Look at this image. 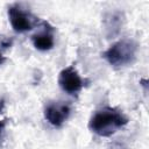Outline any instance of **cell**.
<instances>
[{
  "label": "cell",
  "mask_w": 149,
  "mask_h": 149,
  "mask_svg": "<svg viewBox=\"0 0 149 149\" xmlns=\"http://www.w3.org/2000/svg\"><path fill=\"white\" fill-rule=\"evenodd\" d=\"M58 85L64 92L74 95L81 91L85 85V80L79 76L76 68L73 65H70L59 72Z\"/></svg>",
  "instance_id": "4"
},
{
  "label": "cell",
  "mask_w": 149,
  "mask_h": 149,
  "mask_svg": "<svg viewBox=\"0 0 149 149\" xmlns=\"http://www.w3.org/2000/svg\"><path fill=\"white\" fill-rule=\"evenodd\" d=\"M139 50V44L133 38H122L114 44H112L106 51H104L102 57L114 68L127 66L136 59V54Z\"/></svg>",
  "instance_id": "2"
},
{
  "label": "cell",
  "mask_w": 149,
  "mask_h": 149,
  "mask_svg": "<svg viewBox=\"0 0 149 149\" xmlns=\"http://www.w3.org/2000/svg\"><path fill=\"white\" fill-rule=\"evenodd\" d=\"M7 13L10 26L16 33L29 31L38 23V17H36L31 12L22 8L19 3L10 5Z\"/></svg>",
  "instance_id": "3"
},
{
  "label": "cell",
  "mask_w": 149,
  "mask_h": 149,
  "mask_svg": "<svg viewBox=\"0 0 149 149\" xmlns=\"http://www.w3.org/2000/svg\"><path fill=\"white\" fill-rule=\"evenodd\" d=\"M3 108H5V99L0 98V113L3 111Z\"/></svg>",
  "instance_id": "10"
},
{
  "label": "cell",
  "mask_w": 149,
  "mask_h": 149,
  "mask_svg": "<svg viewBox=\"0 0 149 149\" xmlns=\"http://www.w3.org/2000/svg\"><path fill=\"white\" fill-rule=\"evenodd\" d=\"M43 30L36 33L31 36V42L34 47L40 51H48L54 48L55 40H54V27H51L47 21L42 22Z\"/></svg>",
  "instance_id": "6"
},
{
  "label": "cell",
  "mask_w": 149,
  "mask_h": 149,
  "mask_svg": "<svg viewBox=\"0 0 149 149\" xmlns=\"http://www.w3.org/2000/svg\"><path fill=\"white\" fill-rule=\"evenodd\" d=\"M128 123V118L116 107H104L97 111L88 122V128L94 134L108 137Z\"/></svg>",
  "instance_id": "1"
},
{
  "label": "cell",
  "mask_w": 149,
  "mask_h": 149,
  "mask_svg": "<svg viewBox=\"0 0 149 149\" xmlns=\"http://www.w3.org/2000/svg\"><path fill=\"white\" fill-rule=\"evenodd\" d=\"M71 106L68 102L50 101L44 107V118L54 127L59 128L69 119Z\"/></svg>",
  "instance_id": "5"
},
{
  "label": "cell",
  "mask_w": 149,
  "mask_h": 149,
  "mask_svg": "<svg viewBox=\"0 0 149 149\" xmlns=\"http://www.w3.org/2000/svg\"><path fill=\"white\" fill-rule=\"evenodd\" d=\"M7 122H8V119H3V120L0 121V141H1V139H2V134H3V132H5V128H6Z\"/></svg>",
  "instance_id": "9"
},
{
  "label": "cell",
  "mask_w": 149,
  "mask_h": 149,
  "mask_svg": "<svg viewBox=\"0 0 149 149\" xmlns=\"http://www.w3.org/2000/svg\"><path fill=\"white\" fill-rule=\"evenodd\" d=\"M5 61H6V57L0 52V65H2V64L5 63Z\"/></svg>",
  "instance_id": "11"
},
{
  "label": "cell",
  "mask_w": 149,
  "mask_h": 149,
  "mask_svg": "<svg viewBox=\"0 0 149 149\" xmlns=\"http://www.w3.org/2000/svg\"><path fill=\"white\" fill-rule=\"evenodd\" d=\"M122 21H123V14L121 12H114L106 15L104 22H105V28L107 30V35L108 36L116 35L122 26Z\"/></svg>",
  "instance_id": "7"
},
{
  "label": "cell",
  "mask_w": 149,
  "mask_h": 149,
  "mask_svg": "<svg viewBox=\"0 0 149 149\" xmlns=\"http://www.w3.org/2000/svg\"><path fill=\"white\" fill-rule=\"evenodd\" d=\"M0 44H1V47H2L3 49H7V48H9V47L13 44V38L5 37V38H2V40L0 41Z\"/></svg>",
  "instance_id": "8"
}]
</instances>
